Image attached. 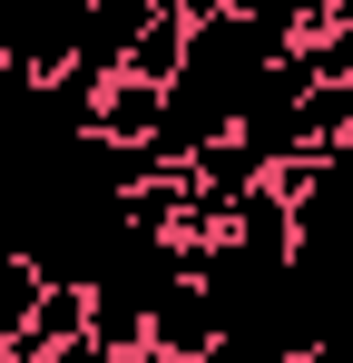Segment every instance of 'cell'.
Here are the masks:
<instances>
[{
	"label": "cell",
	"instance_id": "obj_5",
	"mask_svg": "<svg viewBox=\"0 0 353 363\" xmlns=\"http://www.w3.org/2000/svg\"><path fill=\"white\" fill-rule=\"evenodd\" d=\"M20 344H40V354H69V344H89V295H79V285H50L40 324H30Z\"/></svg>",
	"mask_w": 353,
	"mask_h": 363
},
{
	"label": "cell",
	"instance_id": "obj_2",
	"mask_svg": "<svg viewBox=\"0 0 353 363\" xmlns=\"http://www.w3.org/2000/svg\"><path fill=\"white\" fill-rule=\"evenodd\" d=\"M186 40H196V20H186V0H157V20H147V40L128 50V79H147V89H176V69H186Z\"/></svg>",
	"mask_w": 353,
	"mask_h": 363
},
{
	"label": "cell",
	"instance_id": "obj_7",
	"mask_svg": "<svg viewBox=\"0 0 353 363\" xmlns=\"http://www.w3.org/2000/svg\"><path fill=\"white\" fill-rule=\"evenodd\" d=\"M0 363H10V344H0Z\"/></svg>",
	"mask_w": 353,
	"mask_h": 363
},
{
	"label": "cell",
	"instance_id": "obj_3",
	"mask_svg": "<svg viewBox=\"0 0 353 363\" xmlns=\"http://www.w3.org/2000/svg\"><path fill=\"white\" fill-rule=\"evenodd\" d=\"M294 128H304V157H344L353 147V79H314Z\"/></svg>",
	"mask_w": 353,
	"mask_h": 363
},
{
	"label": "cell",
	"instance_id": "obj_6",
	"mask_svg": "<svg viewBox=\"0 0 353 363\" xmlns=\"http://www.w3.org/2000/svg\"><path fill=\"white\" fill-rule=\"evenodd\" d=\"M50 363H118L108 344H69V354H50Z\"/></svg>",
	"mask_w": 353,
	"mask_h": 363
},
{
	"label": "cell",
	"instance_id": "obj_4",
	"mask_svg": "<svg viewBox=\"0 0 353 363\" xmlns=\"http://www.w3.org/2000/svg\"><path fill=\"white\" fill-rule=\"evenodd\" d=\"M40 304H50V275H40L30 255H0V344H20V334L40 324Z\"/></svg>",
	"mask_w": 353,
	"mask_h": 363
},
{
	"label": "cell",
	"instance_id": "obj_1",
	"mask_svg": "<svg viewBox=\"0 0 353 363\" xmlns=\"http://www.w3.org/2000/svg\"><path fill=\"white\" fill-rule=\"evenodd\" d=\"M99 138H108V147H157V138H167V89H147V79H108V99H99Z\"/></svg>",
	"mask_w": 353,
	"mask_h": 363
}]
</instances>
